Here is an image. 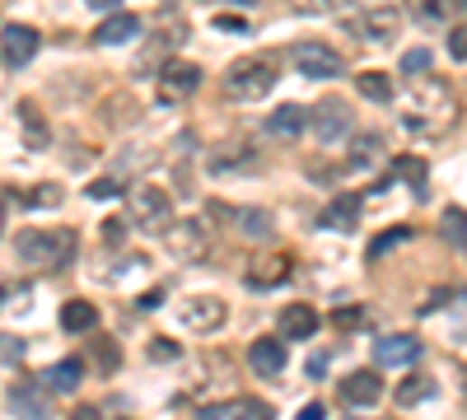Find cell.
<instances>
[{"mask_svg":"<svg viewBox=\"0 0 467 420\" xmlns=\"http://www.w3.org/2000/svg\"><path fill=\"white\" fill-rule=\"evenodd\" d=\"M163 303V290H150V294H141V308H159Z\"/></svg>","mask_w":467,"mask_h":420,"instance_id":"45","label":"cell"},{"mask_svg":"<svg viewBox=\"0 0 467 420\" xmlns=\"http://www.w3.org/2000/svg\"><path fill=\"white\" fill-rule=\"evenodd\" d=\"M337 392L346 406H374L383 397V378H378V369H355L337 383Z\"/></svg>","mask_w":467,"mask_h":420,"instance_id":"12","label":"cell"},{"mask_svg":"<svg viewBox=\"0 0 467 420\" xmlns=\"http://www.w3.org/2000/svg\"><path fill=\"white\" fill-rule=\"evenodd\" d=\"M150 355H159V359H173V346H169V341H154V346H150Z\"/></svg>","mask_w":467,"mask_h":420,"instance_id":"46","label":"cell"},{"mask_svg":"<svg viewBox=\"0 0 467 420\" xmlns=\"http://www.w3.org/2000/svg\"><path fill=\"white\" fill-rule=\"evenodd\" d=\"M397 23H402V14L397 10H365V14H350L346 19V28L360 42H393V33H397Z\"/></svg>","mask_w":467,"mask_h":420,"instance_id":"9","label":"cell"},{"mask_svg":"<svg viewBox=\"0 0 467 420\" xmlns=\"http://www.w3.org/2000/svg\"><path fill=\"white\" fill-rule=\"evenodd\" d=\"M290 61L299 75H309V79H337L341 75V56L337 47H327V42H299L290 51Z\"/></svg>","mask_w":467,"mask_h":420,"instance_id":"5","label":"cell"},{"mask_svg":"<svg viewBox=\"0 0 467 420\" xmlns=\"http://www.w3.org/2000/svg\"><path fill=\"white\" fill-rule=\"evenodd\" d=\"M163 238H169V247L178 252V257H187V262H201L206 257V238H201L197 224H173Z\"/></svg>","mask_w":467,"mask_h":420,"instance_id":"21","label":"cell"},{"mask_svg":"<svg viewBox=\"0 0 467 420\" xmlns=\"http://www.w3.org/2000/svg\"><path fill=\"white\" fill-rule=\"evenodd\" d=\"M103 238H107V243H122V224L107 219V224H103Z\"/></svg>","mask_w":467,"mask_h":420,"instance_id":"44","label":"cell"},{"mask_svg":"<svg viewBox=\"0 0 467 420\" xmlns=\"http://www.w3.org/2000/svg\"><path fill=\"white\" fill-rule=\"evenodd\" d=\"M135 33H141V14L117 10V14H107V19L94 28V42H98V47H117V42H131Z\"/></svg>","mask_w":467,"mask_h":420,"instance_id":"16","label":"cell"},{"mask_svg":"<svg viewBox=\"0 0 467 420\" xmlns=\"http://www.w3.org/2000/svg\"><path fill=\"white\" fill-rule=\"evenodd\" d=\"M374 159H383V135H374V131L355 135V145H350V168H369Z\"/></svg>","mask_w":467,"mask_h":420,"instance_id":"26","label":"cell"},{"mask_svg":"<svg viewBox=\"0 0 467 420\" xmlns=\"http://www.w3.org/2000/svg\"><path fill=\"white\" fill-rule=\"evenodd\" d=\"M309 126H313V135L322 140V145H337V140L350 131V107L341 98H322L309 112Z\"/></svg>","mask_w":467,"mask_h":420,"instance_id":"8","label":"cell"},{"mask_svg":"<svg viewBox=\"0 0 467 420\" xmlns=\"http://www.w3.org/2000/svg\"><path fill=\"white\" fill-rule=\"evenodd\" d=\"M458 117V98L444 79H434V75H421L416 79V89H411V112H402V126L406 131H444L449 122Z\"/></svg>","mask_w":467,"mask_h":420,"instance_id":"1","label":"cell"},{"mask_svg":"<svg viewBox=\"0 0 467 420\" xmlns=\"http://www.w3.org/2000/svg\"><path fill=\"white\" fill-rule=\"evenodd\" d=\"M322 374H327V355L318 350V355L309 359V378H322Z\"/></svg>","mask_w":467,"mask_h":420,"instance_id":"42","label":"cell"},{"mask_svg":"<svg viewBox=\"0 0 467 420\" xmlns=\"http://www.w3.org/2000/svg\"><path fill=\"white\" fill-rule=\"evenodd\" d=\"M0 229H5V201H0Z\"/></svg>","mask_w":467,"mask_h":420,"instance_id":"50","label":"cell"},{"mask_svg":"<svg viewBox=\"0 0 467 420\" xmlns=\"http://www.w3.org/2000/svg\"><path fill=\"white\" fill-rule=\"evenodd\" d=\"M38 47H42V33L38 28H29V23H5L0 28V56H5V66L10 70H23L38 56Z\"/></svg>","mask_w":467,"mask_h":420,"instance_id":"6","label":"cell"},{"mask_svg":"<svg viewBox=\"0 0 467 420\" xmlns=\"http://www.w3.org/2000/svg\"><path fill=\"white\" fill-rule=\"evenodd\" d=\"M234 5H253V0H234Z\"/></svg>","mask_w":467,"mask_h":420,"instance_id":"52","label":"cell"},{"mask_svg":"<svg viewBox=\"0 0 467 420\" xmlns=\"http://www.w3.org/2000/svg\"><path fill=\"white\" fill-rule=\"evenodd\" d=\"M402 243H411V224H397V229H388V234H378V238L369 243V257L378 262L383 252H393V247H402Z\"/></svg>","mask_w":467,"mask_h":420,"instance_id":"35","label":"cell"},{"mask_svg":"<svg viewBox=\"0 0 467 420\" xmlns=\"http://www.w3.org/2000/svg\"><path fill=\"white\" fill-rule=\"evenodd\" d=\"M290 5H294L299 14H332L341 0H290Z\"/></svg>","mask_w":467,"mask_h":420,"instance_id":"37","label":"cell"},{"mask_svg":"<svg viewBox=\"0 0 467 420\" xmlns=\"http://www.w3.org/2000/svg\"><path fill=\"white\" fill-rule=\"evenodd\" d=\"M248 364H253V374H281L285 369V341L281 336H257L248 346Z\"/></svg>","mask_w":467,"mask_h":420,"instance_id":"18","label":"cell"},{"mask_svg":"<svg viewBox=\"0 0 467 420\" xmlns=\"http://www.w3.org/2000/svg\"><path fill=\"white\" fill-rule=\"evenodd\" d=\"M434 392V383L425 378V374H416V378H402L397 383V406H416V402H425Z\"/></svg>","mask_w":467,"mask_h":420,"instance_id":"31","label":"cell"},{"mask_svg":"<svg viewBox=\"0 0 467 420\" xmlns=\"http://www.w3.org/2000/svg\"><path fill=\"white\" fill-rule=\"evenodd\" d=\"M439 234H444L453 247H467V210L449 206V210H444V219H439Z\"/></svg>","mask_w":467,"mask_h":420,"instance_id":"30","label":"cell"},{"mask_svg":"<svg viewBox=\"0 0 467 420\" xmlns=\"http://www.w3.org/2000/svg\"><path fill=\"white\" fill-rule=\"evenodd\" d=\"M285 275H290V257H285V252H271V257H253L248 271H243V280H248L253 290H271V285H281Z\"/></svg>","mask_w":467,"mask_h":420,"instance_id":"15","label":"cell"},{"mask_svg":"<svg viewBox=\"0 0 467 420\" xmlns=\"http://www.w3.org/2000/svg\"><path fill=\"white\" fill-rule=\"evenodd\" d=\"M23 201H29V206H57V201H61V191H57V187H42V191H29Z\"/></svg>","mask_w":467,"mask_h":420,"instance_id":"40","label":"cell"},{"mask_svg":"<svg viewBox=\"0 0 467 420\" xmlns=\"http://www.w3.org/2000/svg\"><path fill=\"white\" fill-rule=\"evenodd\" d=\"M225 415L229 420H276V411H271L266 402H257V397H234L225 406Z\"/></svg>","mask_w":467,"mask_h":420,"instance_id":"28","label":"cell"},{"mask_svg":"<svg viewBox=\"0 0 467 420\" xmlns=\"http://www.w3.org/2000/svg\"><path fill=\"white\" fill-rule=\"evenodd\" d=\"M449 56L453 61H467V23L449 28Z\"/></svg>","mask_w":467,"mask_h":420,"instance_id":"39","label":"cell"},{"mask_svg":"<svg viewBox=\"0 0 467 420\" xmlns=\"http://www.w3.org/2000/svg\"><path fill=\"white\" fill-rule=\"evenodd\" d=\"M276 79H281V70H276L271 56H243V61H234L225 70V98H234V103H262L271 89H276Z\"/></svg>","mask_w":467,"mask_h":420,"instance_id":"3","label":"cell"},{"mask_svg":"<svg viewBox=\"0 0 467 420\" xmlns=\"http://www.w3.org/2000/svg\"><path fill=\"white\" fill-rule=\"evenodd\" d=\"M89 355H94V364H98V374H113L117 364H122V346L113 341V336H94Z\"/></svg>","mask_w":467,"mask_h":420,"instance_id":"29","label":"cell"},{"mask_svg":"<svg viewBox=\"0 0 467 420\" xmlns=\"http://www.w3.org/2000/svg\"><path fill=\"white\" fill-rule=\"evenodd\" d=\"M313 331H318V308L313 303L281 308V336H290V341H309Z\"/></svg>","mask_w":467,"mask_h":420,"instance_id":"19","label":"cell"},{"mask_svg":"<svg viewBox=\"0 0 467 420\" xmlns=\"http://www.w3.org/2000/svg\"><path fill=\"white\" fill-rule=\"evenodd\" d=\"M449 10H453V0H406L411 23H421V28H449Z\"/></svg>","mask_w":467,"mask_h":420,"instance_id":"23","label":"cell"},{"mask_svg":"<svg viewBox=\"0 0 467 420\" xmlns=\"http://www.w3.org/2000/svg\"><path fill=\"white\" fill-rule=\"evenodd\" d=\"M75 229H23L14 238V252L23 266H42V271H61L75 257Z\"/></svg>","mask_w":467,"mask_h":420,"instance_id":"2","label":"cell"},{"mask_svg":"<svg viewBox=\"0 0 467 420\" xmlns=\"http://www.w3.org/2000/svg\"><path fill=\"white\" fill-rule=\"evenodd\" d=\"M19 117H23V131H29L33 150H42V145H47V122H42L38 103H19Z\"/></svg>","mask_w":467,"mask_h":420,"instance_id":"33","label":"cell"},{"mask_svg":"<svg viewBox=\"0 0 467 420\" xmlns=\"http://www.w3.org/2000/svg\"><path fill=\"white\" fill-rule=\"evenodd\" d=\"M360 210H365V201L355 191H341L337 201H327V210H322V229H337V234H350L355 224H360Z\"/></svg>","mask_w":467,"mask_h":420,"instance_id":"14","label":"cell"},{"mask_svg":"<svg viewBox=\"0 0 467 420\" xmlns=\"http://www.w3.org/2000/svg\"><path fill=\"white\" fill-rule=\"evenodd\" d=\"M215 28L219 33H248V23H243L238 14H215Z\"/></svg>","mask_w":467,"mask_h":420,"instance_id":"41","label":"cell"},{"mask_svg":"<svg viewBox=\"0 0 467 420\" xmlns=\"http://www.w3.org/2000/svg\"><path fill=\"white\" fill-rule=\"evenodd\" d=\"M304 131H309V112L299 107V103L271 107V117H266V135H271V140H299Z\"/></svg>","mask_w":467,"mask_h":420,"instance_id":"13","label":"cell"},{"mask_svg":"<svg viewBox=\"0 0 467 420\" xmlns=\"http://www.w3.org/2000/svg\"><path fill=\"white\" fill-rule=\"evenodd\" d=\"M355 89H360L365 98H374V103H388V98H393V79L378 75V70H369V75L355 79Z\"/></svg>","mask_w":467,"mask_h":420,"instance_id":"32","label":"cell"},{"mask_svg":"<svg viewBox=\"0 0 467 420\" xmlns=\"http://www.w3.org/2000/svg\"><path fill=\"white\" fill-rule=\"evenodd\" d=\"M425 66H430V51H425V47L402 51V75H406V79H421V75H425Z\"/></svg>","mask_w":467,"mask_h":420,"instance_id":"36","label":"cell"},{"mask_svg":"<svg viewBox=\"0 0 467 420\" xmlns=\"http://www.w3.org/2000/svg\"><path fill=\"white\" fill-rule=\"evenodd\" d=\"M197 84H201V70L191 61H169L163 70H154V98L159 107H178L197 94Z\"/></svg>","mask_w":467,"mask_h":420,"instance_id":"4","label":"cell"},{"mask_svg":"<svg viewBox=\"0 0 467 420\" xmlns=\"http://www.w3.org/2000/svg\"><path fill=\"white\" fill-rule=\"evenodd\" d=\"M234 224H238V234H248V238H266V234H271V215L257 210V206L234 210Z\"/></svg>","mask_w":467,"mask_h":420,"instance_id":"27","label":"cell"},{"mask_svg":"<svg viewBox=\"0 0 467 420\" xmlns=\"http://www.w3.org/2000/svg\"><path fill=\"white\" fill-rule=\"evenodd\" d=\"M131 219L145 224V229H163V224H169V196L159 187H135L131 191Z\"/></svg>","mask_w":467,"mask_h":420,"instance_id":"11","label":"cell"},{"mask_svg":"<svg viewBox=\"0 0 467 420\" xmlns=\"http://www.w3.org/2000/svg\"><path fill=\"white\" fill-rule=\"evenodd\" d=\"M332 327H337V331H365V327H369V308H360V303L337 308V313H332Z\"/></svg>","mask_w":467,"mask_h":420,"instance_id":"34","label":"cell"},{"mask_svg":"<svg viewBox=\"0 0 467 420\" xmlns=\"http://www.w3.org/2000/svg\"><path fill=\"white\" fill-rule=\"evenodd\" d=\"M393 178H402L411 191H416V201H425V196H430V187H425V159H416V154L393 159Z\"/></svg>","mask_w":467,"mask_h":420,"instance_id":"25","label":"cell"},{"mask_svg":"<svg viewBox=\"0 0 467 420\" xmlns=\"http://www.w3.org/2000/svg\"><path fill=\"white\" fill-rule=\"evenodd\" d=\"M89 5H94V10H113V14H117V10H122V0H89Z\"/></svg>","mask_w":467,"mask_h":420,"instance_id":"47","label":"cell"},{"mask_svg":"<svg viewBox=\"0 0 467 420\" xmlns=\"http://www.w3.org/2000/svg\"><path fill=\"white\" fill-rule=\"evenodd\" d=\"M0 308H5V285H0Z\"/></svg>","mask_w":467,"mask_h":420,"instance_id":"51","label":"cell"},{"mask_svg":"<svg viewBox=\"0 0 467 420\" xmlns=\"http://www.w3.org/2000/svg\"><path fill=\"white\" fill-rule=\"evenodd\" d=\"M42 383H47L51 392H66V397H70V392L85 383V359H75V355L57 359V364H51V369L42 374Z\"/></svg>","mask_w":467,"mask_h":420,"instance_id":"20","label":"cell"},{"mask_svg":"<svg viewBox=\"0 0 467 420\" xmlns=\"http://www.w3.org/2000/svg\"><path fill=\"white\" fill-rule=\"evenodd\" d=\"M374 359L383 369H411L421 359V341L411 331H397V336H378L374 341Z\"/></svg>","mask_w":467,"mask_h":420,"instance_id":"10","label":"cell"},{"mask_svg":"<svg viewBox=\"0 0 467 420\" xmlns=\"http://www.w3.org/2000/svg\"><path fill=\"white\" fill-rule=\"evenodd\" d=\"M253 163H257V150L243 145V140H234V145L210 154V173H238V168H253Z\"/></svg>","mask_w":467,"mask_h":420,"instance_id":"22","label":"cell"},{"mask_svg":"<svg viewBox=\"0 0 467 420\" xmlns=\"http://www.w3.org/2000/svg\"><path fill=\"white\" fill-rule=\"evenodd\" d=\"M10 406L19 420H47V397L38 392V378H19L10 387Z\"/></svg>","mask_w":467,"mask_h":420,"instance_id":"17","label":"cell"},{"mask_svg":"<svg viewBox=\"0 0 467 420\" xmlns=\"http://www.w3.org/2000/svg\"><path fill=\"white\" fill-rule=\"evenodd\" d=\"M126 187L117 182V178H98V182H89V196L94 201H107V196H122Z\"/></svg>","mask_w":467,"mask_h":420,"instance_id":"38","label":"cell"},{"mask_svg":"<svg viewBox=\"0 0 467 420\" xmlns=\"http://www.w3.org/2000/svg\"><path fill=\"white\" fill-rule=\"evenodd\" d=\"M225 318H229V308H225V299H219V294H191V299L178 308V322H182L187 331H215Z\"/></svg>","mask_w":467,"mask_h":420,"instance_id":"7","label":"cell"},{"mask_svg":"<svg viewBox=\"0 0 467 420\" xmlns=\"http://www.w3.org/2000/svg\"><path fill=\"white\" fill-rule=\"evenodd\" d=\"M70 420H103V415H98V406H75Z\"/></svg>","mask_w":467,"mask_h":420,"instance_id":"43","label":"cell"},{"mask_svg":"<svg viewBox=\"0 0 467 420\" xmlns=\"http://www.w3.org/2000/svg\"><path fill=\"white\" fill-rule=\"evenodd\" d=\"M197 420H219V411H215V406H206V411H201Z\"/></svg>","mask_w":467,"mask_h":420,"instance_id":"49","label":"cell"},{"mask_svg":"<svg viewBox=\"0 0 467 420\" xmlns=\"http://www.w3.org/2000/svg\"><path fill=\"white\" fill-rule=\"evenodd\" d=\"M61 327L75 336H89L94 327H98V308L89 303V299H70V303H61Z\"/></svg>","mask_w":467,"mask_h":420,"instance_id":"24","label":"cell"},{"mask_svg":"<svg viewBox=\"0 0 467 420\" xmlns=\"http://www.w3.org/2000/svg\"><path fill=\"white\" fill-rule=\"evenodd\" d=\"M462 10H467V0H462Z\"/></svg>","mask_w":467,"mask_h":420,"instance_id":"53","label":"cell"},{"mask_svg":"<svg viewBox=\"0 0 467 420\" xmlns=\"http://www.w3.org/2000/svg\"><path fill=\"white\" fill-rule=\"evenodd\" d=\"M294 420H322V406H304V411H299Z\"/></svg>","mask_w":467,"mask_h":420,"instance_id":"48","label":"cell"}]
</instances>
